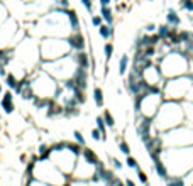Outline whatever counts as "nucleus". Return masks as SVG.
<instances>
[{
	"instance_id": "27",
	"label": "nucleus",
	"mask_w": 193,
	"mask_h": 186,
	"mask_svg": "<svg viewBox=\"0 0 193 186\" xmlns=\"http://www.w3.org/2000/svg\"><path fill=\"white\" fill-rule=\"evenodd\" d=\"M119 140V149L122 154H125V156H131V146H129V142L125 140V139H117Z\"/></svg>"
},
{
	"instance_id": "15",
	"label": "nucleus",
	"mask_w": 193,
	"mask_h": 186,
	"mask_svg": "<svg viewBox=\"0 0 193 186\" xmlns=\"http://www.w3.org/2000/svg\"><path fill=\"white\" fill-rule=\"evenodd\" d=\"M80 156L85 157V159H87L88 162H91V164H98V162H100V159H98V156H97V152H95L93 149H90V147H87V146L81 147Z\"/></svg>"
},
{
	"instance_id": "31",
	"label": "nucleus",
	"mask_w": 193,
	"mask_h": 186,
	"mask_svg": "<svg viewBox=\"0 0 193 186\" xmlns=\"http://www.w3.org/2000/svg\"><path fill=\"white\" fill-rule=\"evenodd\" d=\"M135 173H137V179L142 183V184H149V179H147V174H146L144 171H142L141 168H139V169H135Z\"/></svg>"
},
{
	"instance_id": "45",
	"label": "nucleus",
	"mask_w": 193,
	"mask_h": 186,
	"mask_svg": "<svg viewBox=\"0 0 193 186\" xmlns=\"http://www.w3.org/2000/svg\"><path fill=\"white\" fill-rule=\"evenodd\" d=\"M180 2H185V0H180Z\"/></svg>"
},
{
	"instance_id": "43",
	"label": "nucleus",
	"mask_w": 193,
	"mask_h": 186,
	"mask_svg": "<svg viewBox=\"0 0 193 186\" xmlns=\"http://www.w3.org/2000/svg\"><path fill=\"white\" fill-rule=\"evenodd\" d=\"M117 9H119L120 12H122V10H125V4H122V2H119V5H117Z\"/></svg>"
},
{
	"instance_id": "21",
	"label": "nucleus",
	"mask_w": 193,
	"mask_h": 186,
	"mask_svg": "<svg viewBox=\"0 0 193 186\" xmlns=\"http://www.w3.org/2000/svg\"><path fill=\"white\" fill-rule=\"evenodd\" d=\"M95 124H97V129L102 132V140H107V125H105V120H103L102 115L95 119Z\"/></svg>"
},
{
	"instance_id": "35",
	"label": "nucleus",
	"mask_w": 193,
	"mask_h": 186,
	"mask_svg": "<svg viewBox=\"0 0 193 186\" xmlns=\"http://www.w3.org/2000/svg\"><path fill=\"white\" fill-rule=\"evenodd\" d=\"M109 162H112V164H110V166H112L113 169H122V162H120V161L117 159V157L110 156V157H109Z\"/></svg>"
},
{
	"instance_id": "2",
	"label": "nucleus",
	"mask_w": 193,
	"mask_h": 186,
	"mask_svg": "<svg viewBox=\"0 0 193 186\" xmlns=\"http://www.w3.org/2000/svg\"><path fill=\"white\" fill-rule=\"evenodd\" d=\"M169 176H185L193 168V146L168 147L161 156Z\"/></svg>"
},
{
	"instance_id": "1",
	"label": "nucleus",
	"mask_w": 193,
	"mask_h": 186,
	"mask_svg": "<svg viewBox=\"0 0 193 186\" xmlns=\"http://www.w3.org/2000/svg\"><path fill=\"white\" fill-rule=\"evenodd\" d=\"M186 124V115L181 102L175 100H163L158 113L153 119V125L156 134H163L166 130L178 127V125Z\"/></svg>"
},
{
	"instance_id": "23",
	"label": "nucleus",
	"mask_w": 193,
	"mask_h": 186,
	"mask_svg": "<svg viewBox=\"0 0 193 186\" xmlns=\"http://www.w3.org/2000/svg\"><path fill=\"white\" fill-rule=\"evenodd\" d=\"M102 117H103V120H105V125H107L109 129H113V127H115V119H113V115L110 113V110H103Z\"/></svg>"
},
{
	"instance_id": "5",
	"label": "nucleus",
	"mask_w": 193,
	"mask_h": 186,
	"mask_svg": "<svg viewBox=\"0 0 193 186\" xmlns=\"http://www.w3.org/2000/svg\"><path fill=\"white\" fill-rule=\"evenodd\" d=\"M41 68L49 73L56 81L63 83V81H68L75 76L78 69L76 59H75V53H69L68 56H63L59 59H54V61H44L41 63Z\"/></svg>"
},
{
	"instance_id": "33",
	"label": "nucleus",
	"mask_w": 193,
	"mask_h": 186,
	"mask_svg": "<svg viewBox=\"0 0 193 186\" xmlns=\"http://www.w3.org/2000/svg\"><path fill=\"white\" fill-rule=\"evenodd\" d=\"M102 24H103V19H102V15H91V26H93V27H97V29H98V27L100 26H102Z\"/></svg>"
},
{
	"instance_id": "14",
	"label": "nucleus",
	"mask_w": 193,
	"mask_h": 186,
	"mask_svg": "<svg viewBox=\"0 0 193 186\" xmlns=\"http://www.w3.org/2000/svg\"><path fill=\"white\" fill-rule=\"evenodd\" d=\"M66 15H68V22H69V27H71V32H73V31H80L81 20H80V17H78L76 10L69 7L68 10H66Z\"/></svg>"
},
{
	"instance_id": "20",
	"label": "nucleus",
	"mask_w": 193,
	"mask_h": 186,
	"mask_svg": "<svg viewBox=\"0 0 193 186\" xmlns=\"http://www.w3.org/2000/svg\"><path fill=\"white\" fill-rule=\"evenodd\" d=\"M93 100H95V105L102 108L103 103H105V98H103V90L100 86H95L93 88Z\"/></svg>"
},
{
	"instance_id": "44",
	"label": "nucleus",
	"mask_w": 193,
	"mask_h": 186,
	"mask_svg": "<svg viewBox=\"0 0 193 186\" xmlns=\"http://www.w3.org/2000/svg\"><path fill=\"white\" fill-rule=\"evenodd\" d=\"M0 95H2V83H0Z\"/></svg>"
},
{
	"instance_id": "7",
	"label": "nucleus",
	"mask_w": 193,
	"mask_h": 186,
	"mask_svg": "<svg viewBox=\"0 0 193 186\" xmlns=\"http://www.w3.org/2000/svg\"><path fill=\"white\" fill-rule=\"evenodd\" d=\"M71 51L69 42L66 37H43L39 42V56L41 63L44 61H54L63 56H68Z\"/></svg>"
},
{
	"instance_id": "22",
	"label": "nucleus",
	"mask_w": 193,
	"mask_h": 186,
	"mask_svg": "<svg viewBox=\"0 0 193 186\" xmlns=\"http://www.w3.org/2000/svg\"><path fill=\"white\" fill-rule=\"evenodd\" d=\"M49 152H51V146L39 144V147H37V157H39V159H47V157H49Z\"/></svg>"
},
{
	"instance_id": "39",
	"label": "nucleus",
	"mask_w": 193,
	"mask_h": 186,
	"mask_svg": "<svg viewBox=\"0 0 193 186\" xmlns=\"http://www.w3.org/2000/svg\"><path fill=\"white\" fill-rule=\"evenodd\" d=\"M156 29H158V26H156V24H147V26L144 27L146 34H154V32H156Z\"/></svg>"
},
{
	"instance_id": "24",
	"label": "nucleus",
	"mask_w": 193,
	"mask_h": 186,
	"mask_svg": "<svg viewBox=\"0 0 193 186\" xmlns=\"http://www.w3.org/2000/svg\"><path fill=\"white\" fill-rule=\"evenodd\" d=\"M5 83H7V86L10 88V90H15L19 85V78L15 76L14 73H7V76H5Z\"/></svg>"
},
{
	"instance_id": "12",
	"label": "nucleus",
	"mask_w": 193,
	"mask_h": 186,
	"mask_svg": "<svg viewBox=\"0 0 193 186\" xmlns=\"http://www.w3.org/2000/svg\"><path fill=\"white\" fill-rule=\"evenodd\" d=\"M0 107L7 115H10L15 110V102H14V95H12V90H7L2 97V102H0Z\"/></svg>"
},
{
	"instance_id": "36",
	"label": "nucleus",
	"mask_w": 193,
	"mask_h": 186,
	"mask_svg": "<svg viewBox=\"0 0 193 186\" xmlns=\"http://www.w3.org/2000/svg\"><path fill=\"white\" fill-rule=\"evenodd\" d=\"M80 2L90 14H93V0H80Z\"/></svg>"
},
{
	"instance_id": "4",
	"label": "nucleus",
	"mask_w": 193,
	"mask_h": 186,
	"mask_svg": "<svg viewBox=\"0 0 193 186\" xmlns=\"http://www.w3.org/2000/svg\"><path fill=\"white\" fill-rule=\"evenodd\" d=\"M31 162H32L31 178H36V179H39V181H44V183L53 184V186H63L69 179V176H66L65 173L59 171L49 157H47V159L34 157Z\"/></svg>"
},
{
	"instance_id": "25",
	"label": "nucleus",
	"mask_w": 193,
	"mask_h": 186,
	"mask_svg": "<svg viewBox=\"0 0 193 186\" xmlns=\"http://www.w3.org/2000/svg\"><path fill=\"white\" fill-rule=\"evenodd\" d=\"M169 31H171V26H169V24H161V26H158L156 34L161 37V39H166L168 34H169Z\"/></svg>"
},
{
	"instance_id": "38",
	"label": "nucleus",
	"mask_w": 193,
	"mask_h": 186,
	"mask_svg": "<svg viewBox=\"0 0 193 186\" xmlns=\"http://www.w3.org/2000/svg\"><path fill=\"white\" fill-rule=\"evenodd\" d=\"M91 139H93V140H97V142H98V140H102V132H100L98 129H91Z\"/></svg>"
},
{
	"instance_id": "42",
	"label": "nucleus",
	"mask_w": 193,
	"mask_h": 186,
	"mask_svg": "<svg viewBox=\"0 0 193 186\" xmlns=\"http://www.w3.org/2000/svg\"><path fill=\"white\" fill-rule=\"evenodd\" d=\"M124 183H125V186H137V184H135V183L132 181L131 178H125V179H124Z\"/></svg>"
},
{
	"instance_id": "34",
	"label": "nucleus",
	"mask_w": 193,
	"mask_h": 186,
	"mask_svg": "<svg viewBox=\"0 0 193 186\" xmlns=\"http://www.w3.org/2000/svg\"><path fill=\"white\" fill-rule=\"evenodd\" d=\"M73 135H75V140H76L80 146H87V144H85V137H83V134H81L80 130H75Z\"/></svg>"
},
{
	"instance_id": "30",
	"label": "nucleus",
	"mask_w": 193,
	"mask_h": 186,
	"mask_svg": "<svg viewBox=\"0 0 193 186\" xmlns=\"http://www.w3.org/2000/svg\"><path fill=\"white\" fill-rule=\"evenodd\" d=\"M125 164L129 166L131 169H139V162H137V159H135L134 156H127V159H125Z\"/></svg>"
},
{
	"instance_id": "32",
	"label": "nucleus",
	"mask_w": 193,
	"mask_h": 186,
	"mask_svg": "<svg viewBox=\"0 0 193 186\" xmlns=\"http://www.w3.org/2000/svg\"><path fill=\"white\" fill-rule=\"evenodd\" d=\"M183 183H185V186H193V168L183 176Z\"/></svg>"
},
{
	"instance_id": "19",
	"label": "nucleus",
	"mask_w": 193,
	"mask_h": 186,
	"mask_svg": "<svg viewBox=\"0 0 193 186\" xmlns=\"http://www.w3.org/2000/svg\"><path fill=\"white\" fill-rule=\"evenodd\" d=\"M98 34H100V37H102V39L110 41L113 37V29L109 26V24H102V26L98 27Z\"/></svg>"
},
{
	"instance_id": "11",
	"label": "nucleus",
	"mask_w": 193,
	"mask_h": 186,
	"mask_svg": "<svg viewBox=\"0 0 193 186\" xmlns=\"http://www.w3.org/2000/svg\"><path fill=\"white\" fill-rule=\"evenodd\" d=\"M66 39H68V42H69L71 51H85V44H87V41H85V36H83L81 31H73Z\"/></svg>"
},
{
	"instance_id": "17",
	"label": "nucleus",
	"mask_w": 193,
	"mask_h": 186,
	"mask_svg": "<svg viewBox=\"0 0 193 186\" xmlns=\"http://www.w3.org/2000/svg\"><path fill=\"white\" fill-rule=\"evenodd\" d=\"M100 15H102V19H103V22H107L109 26H112L113 24V10H112V7H100Z\"/></svg>"
},
{
	"instance_id": "47",
	"label": "nucleus",
	"mask_w": 193,
	"mask_h": 186,
	"mask_svg": "<svg viewBox=\"0 0 193 186\" xmlns=\"http://www.w3.org/2000/svg\"><path fill=\"white\" fill-rule=\"evenodd\" d=\"M56 2H58V0H56Z\"/></svg>"
},
{
	"instance_id": "18",
	"label": "nucleus",
	"mask_w": 193,
	"mask_h": 186,
	"mask_svg": "<svg viewBox=\"0 0 193 186\" xmlns=\"http://www.w3.org/2000/svg\"><path fill=\"white\" fill-rule=\"evenodd\" d=\"M129 63H131V58L127 54H122V58L119 61V75L120 76H124V75L129 73Z\"/></svg>"
},
{
	"instance_id": "6",
	"label": "nucleus",
	"mask_w": 193,
	"mask_h": 186,
	"mask_svg": "<svg viewBox=\"0 0 193 186\" xmlns=\"http://www.w3.org/2000/svg\"><path fill=\"white\" fill-rule=\"evenodd\" d=\"M78 156H80V154L68 147V140H61V142L53 144L51 152H49V159H51L56 164V168L61 173H65L66 176H71L75 166H76Z\"/></svg>"
},
{
	"instance_id": "8",
	"label": "nucleus",
	"mask_w": 193,
	"mask_h": 186,
	"mask_svg": "<svg viewBox=\"0 0 193 186\" xmlns=\"http://www.w3.org/2000/svg\"><path fill=\"white\" fill-rule=\"evenodd\" d=\"M191 83H193L191 75H183V76L164 80L163 86H161L164 100H175V102L186 100V95H188L190 88H191Z\"/></svg>"
},
{
	"instance_id": "13",
	"label": "nucleus",
	"mask_w": 193,
	"mask_h": 186,
	"mask_svg": "<svg viewBox=\"0 0 193 186\" xmlns=\"http://www.w3.org/2000/svg\"><path fill=\"white\" fill-rule=\"evenodd\" d=\"M73 53H75V59H76L78 68L90 69V66H91V56H90V53H85V51H73Z\"/></svg>"
},
{
	"instance_id": "41",
	"label": "nucleus",
	"mask_w": 193,
	"mask_h": 186,
	"mask_svg": "<svg viewBox=\"0 0 193 186\" xmlns=\"http://www.w3.org/2000/svg\"><path fill=\"white\" fill-rule=\"evenodd\" d=\"M98 2H100V7H109L112 4V0H98Z\"/></svg>"
},
{
	"instance_id": "16",
	"label": "nucleus",
	"mask_w": 193,
	"mask_h": 186,
	"mask_svg": "<svg viewBox=\"0 0 193 186\" xmlns=\"http://www.w3.org/2000/svg\"><path fill=\"white\" fill-rule=\"evenodd\" d=\"M166 24H169L171 27H178L180 24H181V19H180L178 12L175 10V9H169L166 14Z\"/></svg>"
},
{
	"instance_id": "26",
	"label": "nucleus",
	"mask_w": 193,
	"mask_h": 186,
	"mask_svg": "<svg viewBox=\"0 0 193 186\" xmlns=\"http://www.w3.org/2000/svg\"><path fill=\"white\" fill-rule=\"evenodd\" d=\"M166 186H185V183H183V176H168Z\"/></svg>"
},
{
	"instance_id": "10",
	"label": "nucleus",
	"mask_w": 193,
	"mask_h": 186,
	"mask_svg": "<svg viewBox=\"0 0 193 186\" xmlns=\"http://www.w3.org/2000/svg\"><path fill=\"white\" fill-rule=\"evenodd\" d=\"M95 173H97V164H91L85 157L78 156L76 166H75L69 178L75 179V181H90V179H93Z\"/></svg>"
},
{
	"instance_id": "28",
	"label": "nucleus",
	"mask_w": 193,
	"mask_h": 186,
	"mask_svg": "<svg viewBox=\"0 0 193 186\" xmlns=\"http://www.w3.org/2000/svg\"><path fill=\"white\" fill-rule=\"evenodd\" d=\"M103 53H105V59L107 63L112 61V56H113V42H105V46H103Z\"/></svg>"
},
{
	"instance_id": "40",
	"label": "nucleus",
	"mask_w": 193,
	"mask_h": 186,
	"mask_svg": "<svg viewBox=\"0 0 193 186\" xmlns=\"http://www.w3.org/2000/svg\"><path fill=\"white\" fill-rule=\"evenodd\" d=\"M58 7H61V9H69V2H68V0H58Z\"/></svg>"
},
{
	"instance_id": "46",
	"label": "nucleus",
	"mask_w": 193,
	"mask_h": 186,
	"mask_svg": "<svg viewBox=\"0 0 193 186\" xmlns=\"http://www.w3.org/2000/svg\"><path fill=\"white\" fill-rule=\"evenodd\" d=\"M122 186H125V184H122Z\"/></svg>"
},
{
	"instance_id": "9",
	"label": "nucleus",
	"mask_w": 193,
	"mask_h": 186,
	"mask_svg": "<svg viewBox=\"0 0 193 186\" xmlns=\"http://www.w3.org/2000/svg\"><path fill=\"white\" fill-rule=\"evenodd\" d=\"M191 125V124H190ZM188 124L178 125V127L166 130L161 134L164 149L168 147H185V146H193V127Z\"/></svg>"
},
{
	"instance_id": "3",
	"label": "nucleus",
	"mask_w": 193,
	"mask_h": 186,
	"mask_svg": "<svg viewBox=\"0 0 193 186\" xmlns=\"http://www.w3.org/2000/svg\"><path fill=\"white\" fill-rule=\"evenodd\" d=\"M156 64L159 66L164 80L190 73V56L185 54L181 49H171L166 54H161L156 59Z\"/></svg>"
},
{
	"instance_id": "37",
	"label": "nucleus",
	"mask_w": 193,
	"mask_h": 186,
	"mask_svg": "<svg viewBox=\"0 0 193 186\" xmlns=\"http://www.w3.org/2000/svg\"><path fill=\"white\" fill-rule=\"evenodd\" d=\"M181 9H185L186 12L191 14L193 12V0H185V2H181Z\"/></svg>"
},
{
	"instance_id": "29",
	"label": "nucleus",
	"mask_w": 193,
	"mask_h": 186,
	"mask_svg": "<svg viewBox=\"0 0 193 186\" xmlns=\"http://www.w3.org/2000/svg\"><path fill=\"white\" fill-rule=\"evenodd\" d=\"M9 10H7V7H5L4 4H2V2H0V26H2V24H4L5 20H9Z\"/></svg>"
}]
</instances>
